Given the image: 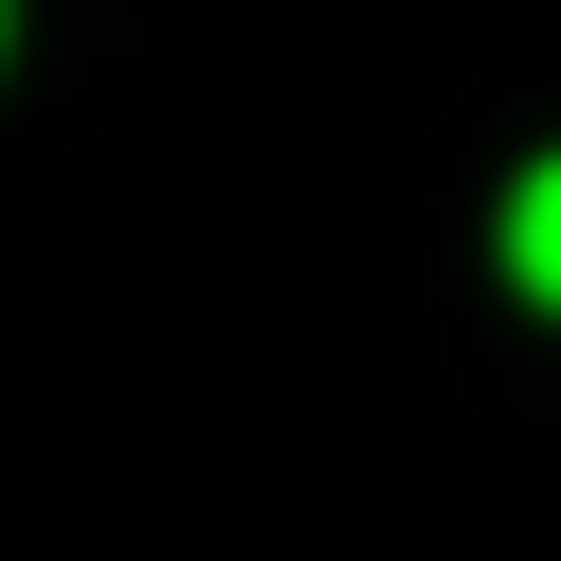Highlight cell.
I'll return each instance as SVG.
<instances>
[{"label": "cell", "mask_w": 561, "mask_h": 561, "mask_svg": "<svg viewBox=\"0 0 561 561\" xmlns=\"http://www.w3.org/2000/svg\"><path fill=\"white\" fill-rule=\"evenodd\" d=\"M508 280H526V298H561V158L508 193Z\"/></svg>", "instance_id": "6da1fadb"}]
</instances>
